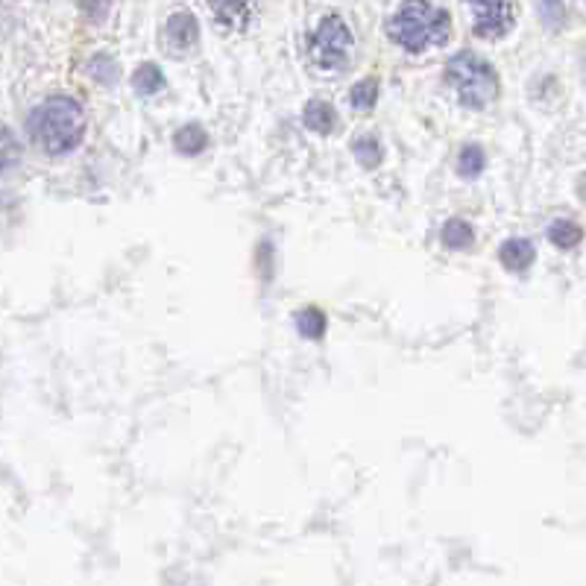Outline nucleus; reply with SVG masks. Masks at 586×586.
Segmentation results:
<instances>
[{
    "label": "nucleus",
    "instance_id": "nucleus-5",
    "mask_svg": "<svg viewBox=\"0 0 586 586\" xmlns=\"http://www.w3.org/2000/svg\"><path fill=\"white\" fill-rule=\"evenodd\" d=\"M463 3L472 12V30L478 39L496 42L513 30L516 21L513 0H463Z\"/></svg>",
    "mask_w": 586,
    "mask_h": 586
},
{
    "label": "nucleus",
    "instance_id": "nucleus-11",
    "mask_svg": "<svg viewBox=\"0 0 586 586\" xmlns=\"http://www.w3.org/2000/svg\"><path fill=\"white\" fill-rule=\"evenodd\" d=\"M584 238V229L572 220H554L548 226V241L557 247V250H575Z\"/></svg>",
    "mask_w": 586,
    "mask_h": 586
},
{
    "label": "nucleus",
    "instance_id": "nucleus-10",
    "mask_svg": "<svg viewBox=\"0 0 586 586\" xmlns=\"http://www.w3.org/2000/svg\"><path fill=\"white\" fill-rule=\"evenodd\" d=\"M173 144H176V150H179L182 156H197V153L206 150L209 135H206V129L200 124H185L182 129H176Z\"/></svg>",
    "mask_w": 586,
    "mask_h": 586
},
{
    "label": "nucleus",
    "instance_id": "nucleus-19",
    "mask_svg": "<svg viewBox=\"0 0 586 586\" xmlns=\"http://www.w3.org/2000/svg\"><path fill=\"white\" fill-rule=\"evenodd\" d=\"M109 9H112V0H83L85 18L94 21V24H103L106 15H109Z\"/></svg>",
    "mask_w": 586,
    "mask_h": 586
},
{
    "label": "nucleus",
    "instance_id": "nucleus-16",
    "mask_svg": "<svg viewBox=\"0 0 586 586\" xmlns=\"http://www.w3.org/2000/svg\"><path fill=\"white\" fill-rule=\"evenodd\" d=\"M352 153L361 162V168H376L378 162H381V144H378V138H373V135H361L352 144Z\"/></svg>",
    "mask_w": 586,
    "mask_h": 586
},
{
    "label": "nucleus",
    "instance_id": "nucleus-18",
    "mask_svg": "<svg viewBox=\"0 0 586 586\" xmlns=\"http://www.w3.org/2000/svg\"><path fill=\"white\" fill-rule=\"evenodd\" d=\"M540 12H543V21L551 27V30L563 27V21H566L563 0H540Z\"/></svg>",
    "mask_w": 586,
    "mask_h": 586
},
{
    "label": "nucleus",
    "instance_id": "nucleus-6",
    "mask_svg": "<svg viewBox=\"0 0 586 586\" xmlns=\"http://www.w3.org/2000/svg\"><path fill=\"white\" fill-rule=\"evenodd\" d=\"M162 42L170 56L182 59L188 53L197 50L200 44V24L191 12H173L168 21H165V33H162Z\"/></svg>",
    "mask_w": 586,
    "mask_h": 586
},
{
    "label": "nucleus",
    "instance_id": "nucleus-15",
    "mask_svg": "<svg viewBox=\"0 0 586 586\" xmlns=\"http://www.w3.org/2000/svg\"><path fill=\"white\" fill-rule=\"evenodd\" d=\"M484 168H487L484 150L478 144H466L461 150V156H458V173H461L463 179H475V176H481Z\"/></svg>",
    "mask_w": 586,
    "mask_h": 586
},
{
    "label": "nucleus",
    "instance_id": "nucleus-17",
    "mask_svg": "<svg viewBox=\"0 0 586 586\" xmlns=\"http://www.w3.org/2000/svg\"><path fill=\"white\" fill-rule=\"evenodd\" d=\"M378 100V83L376 80H361V83L352 85L349 91V103L355 109H373Z\"/></svg>",
    "mask_w": 586,
    "mask_h": 586
},
{
    "label": "nucleus",
    "instance_id": "nucleus-2",
    "mask_svg": "<svg viewBox=\"0 0 586 586\" xmlns=\"http://www.w3.org/2000/svg\"><path fill=\"white\" fill-rule=\"evenodd\" d=\"M449 27L452 18L446 9L428 0H405L387 21V36L408 53H422L449 42Z\"/></svg>",
    "mask_w": 586,
    "mask_h": 586
},
{
    "label": "nucleus",
    "instance_id": "nucleus-3",
    "mask_svg": "<svg viewBox=\"0 0 586 586\" xmlns=\"http://www.w3.org/2000/svg\"><path fill=\"white\" fill-rule=\"evenodd\" d=\"M446 80L458 91V97H461L466 109H484L499 94V77H496L493 65L487 59H481L478 53H469V50H463V53L449 59Z\"/></svg>",
    "mask_w": 586,
    "mask_h": 586
},
{
    "label": "nucleus",
    "instance_id": "nucleus-20",
    "mask_svg": "<svg viewBox=\"0 0 586 586\" xmlns=\"http://www.w3.org/2000/svg\"><path fill=\"white\" fill-rule=\"evenodd\" d=\"M578 194H581V200L586 203V173L578 179Z\"/></svg>",
    "mask_w": 586,
    "mask_h": 586
},
{
    "label": "nucleus",
    "instance_id": "nucleus-8",
    "mask_svg": "<svg viewBox=\"0 0 586 586\" xmlns=\"http://www.w3.org/2000/svg\"><path fill=\"white\" fill-rule=\"evenodd\" d=\"M534 258H537L534 244L525 241V238H510V241H504L502 250H499V261L504 264V270H510V273L528 270L534 264Z\"/></svg>",
    "mask_w": 586,
    "mask_h": 586
},
{
    "label": "nucleus",
    "instance_id": "nucleus-1",
    "mask_svg": "<svg viewBox=\"0 0 586 586\" xmlns=\"http://www.w3.org/2000/svg\"><path fill=\"white\" fill-rule=\"evenodd\" d=\"M30 138L47 156L71 153L85 135L83 106L68 94H53L30 112Z\"/></svg>",
    "mask_w": 586,
    "mask_h": 586
},
{
    "label": "nucleus",
    "instance_id": "nucleus-4",
    "mask_svg": "<svg viewBox=\"0 0 586 586\" xmlns=\"http://www.w3.org/2000/svg\"><path fill=\"white\" fill-rule=\"evenodd\" d=\"M352 50V33L340 15H329L320 21V27L311 36V56L323 71H337L346 65Z\"/></svg>",
    "mask_w": 586,
    "mask_h": 586
},
{
    "label": "nucleus",
    "instance_id": "nucleus-7",
    "mask_svg": "<svg viewBox=\"0 0 586 586\" xmlns=\"http://www.w3.org/2000/svg\"><path fill=\"white\" fill-rule=\"evenodd\" d=\"M211 15L223 30H247L255 18V0H211Z\"/></svg>",
    "mask_w": 586,
    "mask_h": 586
},
{
    "label": "nucleus",
    "instance_id": "nucleus-14",
    "mask_svg": "<svg viewBox=\"0 0 586 586\" xmlns=\"http://www.w3.org/2000/svg\"><path fill=\"white\" fill-rule=\"evenodd\" d=\"M472 238H475V232H472V226L461 220V217H452L446 226H443V244L449 247V250H466L469 244H472Z\"/></svg>",
    "mask_w": 586,
    "mask_h": 586
},
{
    "label": "nucleus",
    "instance_id": "nucleus-12",
    "mask_svg": "<svg viewBox=\"0 0 586 586\" xmlns=\"http://www.w3.org/2000/svg\"><path fill=\"white\" fill-rule=\"evenodd\" d=\"M296 332L305 340H320V337L326 335V314L320 308H314V305L302 308L296 314Z\"/></svg>",
    "mask_w": 586,
    "mask_h": 586
},
{
    "label": "nucleus",
    "instance_id": "nucleus-13",
    "mask_svg": "<svg viewBox=\"0 0 586 586\" xmlns=\"http://www.w3.org/2000/svg\"><path fill=\"white\" fill-rule=\"evenodd\" d=\"M132 88H135L141 97H153V94H159V91L165 88V74L159 71V65L147 62V65H141V68L135 71Z\"/></svg>",
    "mask_w": 586,
    "mask_h": 586
},
{
    "label": "nucleus",
    "instance_id": "nucleus-9",
    "mask_svg": "<svg viewBox=\"0 0 586 586\" xmlns=\"http://www.w3.org/2000/svg\"><path fill=\"white\" fill-rule=\"evenodd\" d=\"M302 121L308 129H314L317 135H332L337 129V112L332 103L326 100H311L302 112Z\"/></svg>",
    "mask_w": 586,
    "mask_h": 586
}]
</instances>
